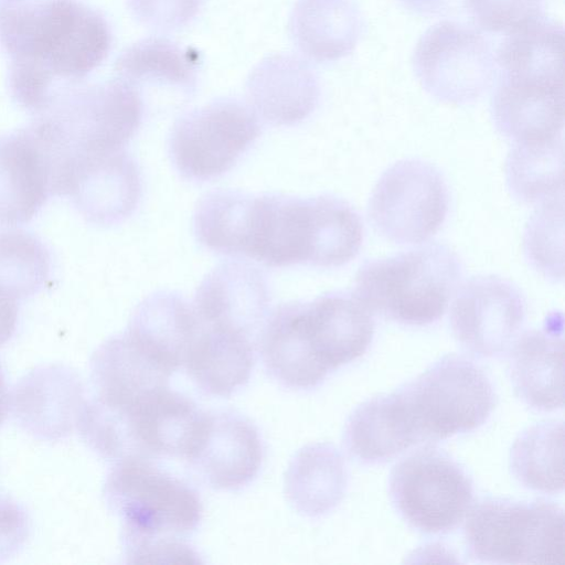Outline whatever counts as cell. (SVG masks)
Returning <instances> with one entry per match:
<instances>
[{
	"mask_svg": "<svg viewBox=\"0 0 565 565\" xmlns=\"http://www.w3.org/2000/svg\"><path fill=\"white\" fill-rule=\"evenodd\" d=\"M467 552L492 564H563L564 512L551 501L484 498L470 507L463 530Z\"/></svg>",
	"mask_w": 565,
	"mask_h": 565,
	"instance_id": "8",
	"label": "cell"
},
{
	"mask_svg": "<svg viewBox=\"0 0 565 565\" xmlns=\"http://www.w3.org/2000/svg\"><path fill=\"white\" fill-rule=\"evenodd\" d=\"M53 158L32 121L0 135V227L30 222L53 194Z\"/></svg>",
	"mask_w": 565,
	"mask_h": 565,
	"instance_id": "15",
	"label": "cell"
},
{
	"mask_svg": "<svg viewBox=\"0 0 565 565\" xmlns=\"http://www.w3.org/2000/svg\"><path fill=\"white\" fill-rule=\"evenodd\" d=\"M25 516L19 507L0 501V556L10 551L25 537Z\"/></svg>",
	"mask_w": 565,
	"mask_h": 565,
	"instance_id": "37",
	"label": "cell"
},
{
	"mask_svg": "<svg viewBox=\"0 0 565 565\" xmlns=\"http://www.w3.org/2000/svg\"><path fill=\"white\" fill-rule=\"evenodd\" d=\"M413 66L429 95L456 105L482 96L495 75V58L484 36L454 21H441L422 35Z\"/></svg>",
	"mask_w": 565,
	"mask_h": 565,
	"instance_id": "12",
	"label": "cell"
},
{
	"mask_svg": "<svg viewBox=\"0 0 565 565\" xmlns=\"http://www.w3.org/2000/svg\"><path fill=\"white\" fill-rule=\"evenodd\" d=\"M126 417L138 457L188 459L201 436L206 413L167 386L146 396Z\"/></svg>",
	"mask_w": 565,
	"mask_h": 565,
	"instance_id": "19",
	"label": "cell"
},
{
	"mask_svg": "<svg viewBox=\"0 0 565 565\" xmlns=\"http://www.w3.org/2000/svg\"><path fill=\"white\" fill-rule=\"evenodd\" d=\"M362 243L360 215L340 198L253 195L244 256L265 266L339 267L356 257Z\"/></svg>",
	"mask_w": 565,
	"mask_h": 565,
	"instance_id": "2",
	"label": "cell"
},
{
	"mask_svg": "<svg viewBox=\"0 0 565 565\" xmlns=\"http://www.w3.org/2000/svg\"><path fill=\"white\" fill-rule=\"evenodd\" d=\"M269 302V286L262 270L247 263L227 262L203 278L193 307L205 326L249 338L264 326Z\"/></svg>",
	"mask_w": 565,
	"mask_h": 565,
	"instance_id": "16",
	"label": "cell"
},
{
	"mask_svg": "<svg viewBox=\"0 0 565 565\" xmlns=\"http://www.w3.org/2000/svg\"><path fill=\"white\" fill-rule=\"evenodd\" d=\"M405 8L416 13H435L441 9L447 0H398Z\"/></svg>",
	"mask_w": 565,
	"mask_h": 565,
	"instance_id": "39",
	"label": "cell"
},
{
	"mask_svg": "<svg viewBox=\"0 0 565 565\" xmlns=\"http://www.w3.org/2000/svg\"><path fill=\"white\" fill-rule=\"evenodd\" d=\"M564 341L550 329L519 334L510 347L509 374L518 396L530 407L552 412L564 405Z\"/></svg>",
	"mask_w": 565,
	"mask_h": 565,
	"instance_id": "24",
	"label": "cell"
},
{
	"mask_svg": "<svg viewBox=\"0 0 565 565\" xmlns=\"http://www.w3.org/2000/svg\"><path fill=\"white\" fill-rule=\"evenodd\" d=\"M132 15L142 24L162 31L180 29L200 12L204 0H127Z\"/></svg>",
	"mask_w": 565,
	"mask_h": 565,
	"instance_id": "36",
	"label": "cell"
},
{
	"mask_svg": "<svg viewBox=\"0 0 565 565\" xmlns=\"http://www.w3.org/2000/svg\"><path fill=\"white\" fill-rule=\"evenodd\" d=\"M461 276L458 255L430 243L365 262L356 273L354 295L372 313L405 326H428L443 317Z\"/></svg>",
	"mask_w": 565,
	"mask_h": 565,
	"instance_id": "4",
	"label": "cell"
},
{
	"mask_svg": "<svg viewBox=\"0 0 565 565\" xmlns=\"http://www.w3.org/2000/svg\"><path fill=\"white\" fill-rule=\"evenodd\" d=\"M495 63L499 78L490 104L497 130L514 143L562 138L564 39L547 28L507 35Z\"/></svg>",
	"mask_w": 565,
	"mask_h": 565,
	"instance_id": "3",
	"label": "cell"
},
{
	"mask_svg": "<svg viewBox=\"0 0 565 565\" xmlns=\"http://www.w3.org/2000/svg\"><path fill=\"white\" fill-rule=\"evenodd\" d=\"M525 254L553 280L563 279V195L542 203L526 227Z\"/></svg>",
	"mask_w": 565,
	"mask_h": 565,
	"instance_id": "34",
	"label": "cell"
},
{
	"mask_svg": "<svg viewBox=\"0 0 565 565\" xmlns=\"http://www.w3.org/2000/svg\"><path fill=\"white\" fill-rule=\"evenodd\" d=\"M473 22L505 34L544 15V0H465Z\"/></svg>",
	"mask_w": 565,
	"mask_h": 565,
	"instance_id": "35",
	"label": "cell"
},
{
	"mask_svg": "<svg viewBox=\"0 0 565 565\" xmlns=\"http://www.w3.org/2000/svg\"><path fill=\"white\" fill-rule=\"evenodd\" d=\"M246 92L253 110L274 126L301 122L312 114L320 98L313 70L289 54L262 60L247 78Z\"/></svg>",
	"mask_w": 565,
	"mask_h": 565,
	"instance_id": "21",
	"label": "cell"
},
{
	"mask_svg": "<svg viewBox=\"0 0 565 565\" xmlns=\"http://www.w3.org/2000/svg\"><path fill=\"white\" fill-rule=\"evenodd\" d=\"M201 57L198 51L161 36L140 40L117 57L115 73L135 86L160 84L185 92L196 86Z\"/></svg>",
	"mask_w": 565,
	"mask_h": 565,
	"instance_id": "29",
	"label": "cell"
},
{
	"mask_svg": "<svg viewBox=\"0 0 565 565\" xmlns=\"http://www.w3.org/2000/svg\"><path fill=\"white\" fill-rule=\"evenodd\" d=\"M183 366L206 394L230 396L249 380L253 347L245 335L204 324Z\"/></svg>",
	"mask_w": 565,
	"mask_h": 565,
	"instance_id": "28",
	"label": "cell"
},
{
	"mask_svg": "<svg viewBox=\"0 0 565 565\" xmlns=\"http://www.w3.org/2000/svg\"><path fill=\"white\" fill-rule=\"evenodd\" d=\"M564 423H537L514 440L509 466L514 478L524 487L543 492L559 493L564 489Z\"/></svg>",
	"mask_w": 565,
	"mask_h": 565,
	"instance_id": "30",
	"label": "cell"
},
{
	"mask_svg": "<svg viewBox=\"0 0 565 565\" xmlns=\"http://www.w3.org/2000/svg\"><path fill=\"white\" fill-rule=\"evenodd\" d=\"M18 315V300L0 290V345L14 333Z\"/></svg>",
	"mask_w": 565,
	"mask_h": 565,
	"instance_id": "38",
	"label": "cell"
},
{
	"mask_svg": "<svg viewBox=\"0 0 565 565\" xmlns=\"http://www.w3.org/2000/svg\"><path fill=\"white\" fill-rule=\"evenodd\" d=\"M172 372L145 353L126 333L104 342L92 361L98 406L126 414L151 393L169 386Z\"/></svg>",
	"mask_w": 565,
	"mask_h": 565,
	"instance_id": "20",
	"label": "cell"
},
{
	"mask_svg": "<svg viewBox=\"0 0 565 565\" xmlns=\"http://www.w3.org/2000/svg\"><path fill=\"white\" fill-rule=\"evenodd\" d=\"M455 294L449 321L457 342L479 358L505 352L526 318L521 290L502 277L484 275L470 278Z\"/></svg>",
	"mask_w": 565,
	"mask_h": 565,
	"instance_id": "14",
	"label": "cell"
},
{
	"mask_svg": "<svg viewBox=\"0 0 565 565\" xmlns=\"http://www.w3.org/2000/svg\"><path fill=\"white\" fill-rule=\"evenodd\" d=\"M263 443L254 424L234 413L207 414L198 444L188 460L213 488L235 490L258 473Z\"/></svg>",
	"mask_w": 565,
	"mask_h": 565,
	"instance_id": "17",
	"label": "cell"
},
{
	"mask_svg": "<svg viewBox=\"0 0 565 565\" xmlns=\"http://www.w3.org/2000/svg\"><path fill=\"white\" fill-rule=\"evenodd\" d=\"M300 301L279 305L262 327L259 348L266 370L282 385L309 390L330 373L307 338Z\"/></svg>",
	"mask_w": 565,
	"mask_h": 565,
	"instance_id": "23",
	"label": "cell"
},
{
	"mask_svg": "<svg viewBox=\"0 0 565 565\" xmlns=\"http://www.w3.org/2000/svg\"><path fill=\"white\" fill-rule=\"evenodd\" d=\"M60 168L55 195L70 198L88 222L115 225L137 209L142 192L141 174L125 148L72 158Z\"/></svg>",
	"mask_w": 565,
	"mask_h": 565,
	"instance_id": "13",
	"label": "cell"
},
{
	"mask_svg": "<svg viewBox=\"0 0 565 565\" xmlns=\"http://www.w3.org/2000/svg\"><path fill=\"white\" fill-rule=\"evenodd\" d=\"M363 18L354 0H297L289 31L297 49L317 62L337 61L356 46Z\"/></svg>",
	"mask_w": 565,
	"mask_h": 565,
	"instance_id": "25",
	"label": "cell"
},
{
	"mask_svg": "<svg viewBox=\"0 0 565 565\" xmlns=\"http://www.w3.org/2000/svg\"><path fill=\"white\" fill-rule=\"evenodd\" d=\"M449 192L440 171L418 159L387 168L376 182L367 205L374 230L396 244H420L446 221Z\"/></svg>",
	"mask_w": 565,
	"mask_h": 565,
	"instance_id": "11",
	"label": "cell"
},
{
	"mask_svg": "<svg viewBox=\"0 0 565 565\" xmlns=\"http://www.w3.org/2000/svg\"><path fill=\"white\" fill-rule=\"evenodd\" d=\"M52 257L46 245L24 230L0 232V290L24 300L42 291L50 279Z\"/></svg>",
	"mask_w": 565,
	"mask_h": 565,
	"instance_id": "33",
	"label": "cell"
},
{
	"mask_svg": "<svg viewBox=\"0 0 565 565\" xmlns=\"http://www.w3.org/2000/svg\"><path fill=\"white\" fill-rule=\"evenodd\" d=\"M343 444L364 463L385 462L418 444L395 392L372 397L349 416Z\"/></svg>",
	"mask_w": 565,
	"mask_h": 565,
	"instance_id": "26",
	"label": "cell"
},
{
	"mask_svg": "<svg viewBox=\"0 0 565 565\" xmlns=\"http://www.w3.org/2000/svg\"><path fill=\"white\" fill-rule=\"evenodd\" d=\"M253 195L217 189L206 193L194 211L198 241L207 249L228 256H244L248 213Z\"/></svg>",
	"mask_w": 565,
	"mask_h": 565,
	"instance_id": "32",
	"label": "cell"
},
{
	"mask_svg": "<svg viewBox=\"0 0 565 565\" xmlns=\"http://www.w3.org/2000/svg\"><path fill=\"white\" fill-rule=\"evenodd\" d=\"M512 194L524 203H545L563 195V138L514 143L505 166Z\"/></svg>",
	"mask_w": 565,
	"mask_h": 565,
	"instance_id": "31",
	"label": "cell"
},
{
	"mask_svg": "<svg viewBox=\"0 0 565 565\" xmlns=\"http://www.w3.org/2000/svg\"><path fill=\"white\" fill-rule=\"evenodd\" d=\"M0 45L12 98L36 115L106 60L111 32L81 0H11L0 7Z\"/></svg>",
	"mask_w": 565,
	"mask_h": 565,
	"instance_id": "1",
	"label": "cell"
},
{
	"mask_svg": "<svg viewBox=\"0 0 565 565\" xmlns=\"http://www.w3.org/2000/svg\"><path fill=\"white\" fill-rule=\"evenodd\" d=\"M348 472L341 452L329 443L302 447L290 460L285 493L301 514L317 518L333 510L343 499Z\"/></svg>",
	"mask_w": 565,
	"mask_h": 565,
	"instance_id": "27",
	"label": "cell"
},
{
	"mask_svg": "<svg viewBox=\"0 0 565 565\" xmlns=\"http://www.w3.org/2000/svg\"><path fill=\"white\" fill-rule=\"evenodd\" d=\"M148 459H121L106 479V500L124 523V546L182 540L196 529L202 518L198 492Z\"/></svg>",
	"mask_w": 565,
	"mask_h": 565,
	"instance_id": "6",
	"label": "cell"
},
{
	"mask_svg": "<svg viewBox=\"0 0 565 565\" xmlns=\"http://www.w3.org/2000/svg\"><path fill=\"white\" fill-rule=\"evenodd\" d=\"M390 497L402 518L426 534L454 531L473 499L470 477L449 455L422 447L399 460L388 480Z\"/></svg>",
	"mask_w": 565,
	"mask_h": 565,
	"instance_id": "9",
	"label": "cell"
},
{
	"mask_svg": "<svg viewBox=\"0 0 565 565\" xmlns=\"http://www.w3.org/2000/svg\"><path fill=\"white\" fill-rule=\"evenodd\" d=\"M143 104L122 79L85 84L60 92L35 115L56 164L68 159L124 149L139 129Z\"/></svg>",
	"mask_w": 565,
	"mask_h": 565,
	"instance_id": "5",
	"label": "cell"
},
{
	"mask_svg": "<svg viewBox=\"0 0 565 565\" xmlns=\"http://www.w3.org/2000/svg\"><path fill=\"white\" fill-rule=\"evenodd\" d=\"M204 328L198 313L179 292L160 290L135 309L126 334L170 372L183 366Z\"/></svg>",
	"mask_w": 565,
	"mask_h": 565,
	"instance_id": "22",
	"label": "cell"
},
{
	"mask_svg": "<svg viewBox=\"0 0 565 565\" xmlns=\"http://www.w3.org/2000/svg\"><path fill=\"white\" fill-rule=\"evenodd\" d=\"M6 408H7V394H6V387L0 372V423L2 422L4 415H6Z\"/></svg>",
	"mask_w": 565,
	"mask_h": 565,
	"instance_id": "40",
	"label": "cell"
},
{
	"mask_svg": "<svg viewBox=\"0 0 565 565\" xmlns=\"http://www.w3.org/2000/svg\"><path fill=\"white\" fill-rule=\"evenodd\" d=\"M419 443L438 441L482 426L497 403L487 373L447 354L394 391Z\"/></svg>",
	"mask_w": 565,
	"mask_h": 565,
	"instance_id": "7",
	"label": "cell"
},
{
	"mask_svg": "<svg viewBox=\"0 0 565 565\" xmlns=\"http://www.w3.org/2000/svg\"><path fill=\"white\" fill-rule=\"evenodd\" d=\"M259 135V120L252 107L221 98L175 121L169 153L183 178L207 181L232 169Z\"/></svg>",
	"mask_w": 565,
	"mask_h": 565,
	"instance_id": "10",
	"label": "cell"
},
{
	"mask_svg": "<svg viewBox=\"0 0 565 565\" xmlns=\"http://www.w3.org/2000/svg\"><path fill=\"white\" fill-rule=\"evenodd\" d=\"M301 318L312 350L329 372L362 356L375 332L372 312L344 291L301 301Z\"/></svg>",
	"mask_w": 565,
	"mask_h": 565,
	"instance_id": "18",
	"label": "cell"
}]
</instances>
